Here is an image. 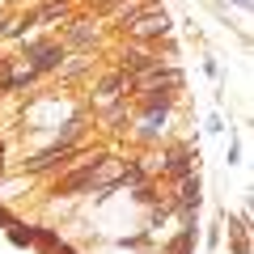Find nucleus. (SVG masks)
Here are the masks:
<instances>
[{
	"mask_svg": "<svg viewBox=\"0 0 254 254\" xmlns=\"http://www.w3.org/2000/svg\"><path fill=\"white\" fill-rule=\"evenodd\" d=\"M93 38H98V34H93V26H89V21H76V26L68 30V43H72V47H81V51L93 43Z\"/></svg>",
	"mask_w": 254,
	"mask_h": 254,
	"instance_id": "3",
	"label": "nucleus"
},
{
	"mask_svg": "<svg viewBox=\"0 0 254 254\" xmlns=\"http://www.w3.org/2000/svg\"><path fill=\"white\" fill-rule=\"evenodd\" d=\"M115 89H123V76H110V81H102V85H98L102 98H115Z\"/></svg>",
	"mask_w": 254,
	"mask_h": 254,
	"instance_id": "4",
	"label": "nucleus"
},
{
	"mask_svg": "<svg viewBox=\"0 0 254 254\" xmlns=\"http://www.w3.org/2000/svg\"><path fill=\"white\" fill-rule=\"evenodd\" d=\"M127 34H136V38H153V34H165L170 30V21H165V13H148V17H131L123 21Z\"/></svg>",
	"mask_w": 254,
	"mask_h": 254,
	"instance_id": "2",
	"label": "nucleus"
},
{
	"mask_svg": "<svg viewBox=\"0 0 254 254\" xmlns=\"http://www.w3.org/2000/svg\"><path fill=\"white\" fill-rule=\"evenodd\" d=\"M26 60H30V72H47V68H60L64 47H55V43H47V47L30 43V47H26Z\"/></svg>",
	"mask_w": 254,
	"mask_h": 254,
	"instance_id": "1",
	"label": "nucleus"
}]
</instances>
